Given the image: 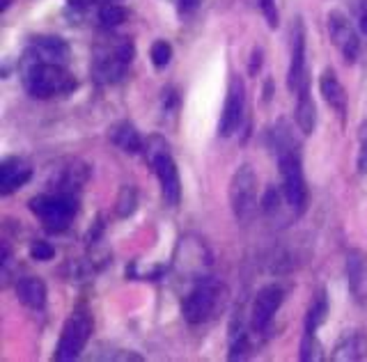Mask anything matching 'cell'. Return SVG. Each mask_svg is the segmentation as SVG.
<instances>
[{
    "instance_id": "obj_8",
    "label": "cell",
    "mask_w": 367,
    "mask_h": 362,
    "mask_svg": "<svg viewBox=\"0 0 367 362\" xmlns=\"http://www.w3.org/2000/svg\"><path fill=\"white\" fill-rule=\"evenodd\" d=\"M90 337H92V319L86 312L71 314L60 332V341H58V349H55L53 358L60 362L76 360L83 354V349L88 346Z\"/></svg>"
},
{
    "instance_id": "obj_23",
    "label": "cell",
    "mask_w": 367,
    "mask_h": 362,
    "mask_svg": "<svg viewBox=\"0 0 367 362\" xmlns=\"http://www.w3.org/2000/svg\"><path fill=\"white\" fill-rule=\"evenodd\" d=\"M298 358L303 362H317V360H324V346L322 341L317 339L315 332H305L303 339H301V349H298Z\"/></svg>"
},
{
    "instance_id": "obj_33",
    "label": "cell",
    "mask_w": 367,
    "mask_h": 362,
    "mask_svg": "<svg viewBox=\"0 0 367 362\" xmlns=\"http://www.w3.org/2000/svg\"><path fill=\"white\" fill-rule=\"evenodd\" d=\"M260 64H262V51H255L252 53V62H250V74H257Z\"/></svg>"
},
{
    "instance_id": "obj_3",
    "label": "cell",
    "mask_w": 367,
    "mask_h": 362,
    "mask_svg": "<svg viewBox=\"0 0 367 362\" xmlns=\"http://www.w3.org/2000/svg\"><path fill=\"white\" fill-rule=\"evenodd\" d=\"M228 305V289L225 284L214 278H202L195 287L188 291V296L182 303V314L188 323L200 326L209 323L225 310Z\"/></svg>"
},
{
    "instance_id": "obj_30",
    "label": "cell",
    "mask_w": 367,
    "mask_h": 362,
    "mask_svg": "<svg viewBox=\"0 0 367 362\" xmlns=\"http://www.w3.org/2000/svg\"><path fill=\"white\" fill-rule=\"evenodd\" d=\"M200 5V0H180V12L182 14H191Z\"/></svg>"
},
{
    "instance_id": "obj_16",
    "label": "cell",
    "mask_w": 367,
    "mask_h": 362,
    "mask_svg": "<svg viewBox=\"0 0 367 362\" xmlns=\"http://www.w3.org/2000/svg\"><path fill=\"white\" fill-rule=\"evenodd\" d=\"M367 358V335L361 330L346 332V335L337 341L331 360L335 362H356V360H365Z\"/></svg>"
},
{
    "instance_id": "obj_10",
    "label": "cell",
    "mask_w": 367,
    "mask_h": 362,
    "mask_svg": "<svg viewBox=\"0 0 367 362\" xmlns=\"http://www.w3.org/2000/svg\"><path fill=\"white\" fill-rule=\"evenodd\" d=\"M326 23H328V37H331V42L335 44V49L342 53V58L349 64L356 62V58H359L361 53V40L349 18H346L340 9H333V12L328 14Z\"/></svg>"
},
{
    "instance_id": "obj_5",
    "label": "cell",
    "mask_w": 367,
    "mask_h": 362,
    "mask_svg": "<svg viewBox=\"0 0 367 362\" xmlns=\"http://www.w3.org/2000/svg\"><path fill=\"white\" fill-rule=\"evenodd\" d=\"M28 206L49 232H64L78 211V202L74 193H58V190L46 195H35Z\"/></svg>"
},
{
    "instance_id": "obj_34",
    "label": "cell",
    "mask_w": 367,
    "mask_h": 362,
    "mask_svg": "<svg viewBox=\"0 0 367 362\" xmlns=\"http://www.w3.org/2000/svg\"><path fill=\"white\" fill-rule=\"evenodd\" d=\"M7 5H9V0H3V5H0V9H3V12H5V9H7Z\"/></svg>"
},
{
    "instance_id": "obj_18",
    "label": "cell",
    "mask_w": 367,
    "mask_h": 362,
    "mask_svg": "<svg viewBox=\"0 0 367 362\" xmlns=\"http://www.w3.org/2000/svg\"><path fill=\"white\" fill-rule=\"evenodd\" d=\"M108 138L115 147H120L127 154H138V151L145 149V142L140 138L138 129L131 122H115L108 129Z\"/></svg>"
},
{
    "instance_id": "obj_12",
    "label": "cell",
    "mask_w": 367,
    "mask_h": 362,
    "mask_svg": "<svg viewBox=\"0 0 367 362\" xmlns=\"http://www.w3.org/2000/svg\"><path fill=\"white\" fill-rule=\"evenodd\" d=\"M308 81L305 76V28L303 18H296L291 28V53L287 69V88L289 92H298V88Z\"/></svg>"
},
{
    "instance_id": "obj_25",
    "label": "cell",
    "mask_w": 367,
    "mask_h": 362,
    "mask_svg": "<svg viewBox=\"0 0 367 362\" xmlns=\"http://www.w3.org/2000/svg\"><path fill=\"white\" fill-rule=\"evenodd\" d=\"M149 58H152V64L156 66V69H163V66L170 64V60H173V46H170V42L156 40L152 44V49H149Z\"/></svg>"
},
{
    "instance_id": "obj_29",
    "label": "cell",
    "mask_w": 367,
    "mask_h": 362,
    "mask_svg": "<svg viewBox=\"0 0 367 362\" xmlns=\"http://www.w3.org/2000/svg\"><path fill=\"white\" fill-rule=\"evenodd\" d=\"M278 202H280V193L276 188H269L264 199H262V209H264L267 214H274V211H278V206H280Z\"/></svg>"
},
{
    "instance_id": "obj_17",
    "label": "cell",
    "mask_w": 367,
    "mask_h": 362,
    "mask_svg": "<svg viewBox=\"0 0 367 362\" xmlns=\"http://www.w3.org/2000/svg\"><path fill=\"white\" fill-rule=\"evenodd\" d=\"M319 92H322V97L328 106L340 112V115H344L346 112V92H344L340 78H337V74L331 69V66L324 69L322 76H319Z\"/></svg>"
},
{
    "instance_id": "obj_14",
    "label": "cell",
    "mask_w": 367,
    "mask_h": 362,
    "mask_svg": "<svg viewBox=\"0 0 367 362\" xmlns=\"http://www.w3.org/2000/svg\"><path fill=\"white\" fill-rule=\"evenodd\" d=\"M33 177V168L18 156H7L0 163V195H12Z\"/></svg>"
},
{
    "instance_id": "obj_13",
    "label": "cell",
    "mask_w": 367,
    "mask_h": 362,
    "mask_svg": "<svg viewBox=\"0 0 367 362\" xmlns=\"http://www.w3.org/2000/svg\"><path fill=\"white\" fill-rule=\"evenodd\" d=\"M346 282L354 300L359 305H367V252L354 247L346 255Z\"/></svg>"
},
{
    "instance_id": "obj_7",
    "label": "cell",
    "mask_w": 367,
    "mask_h": 362,
    "mask_svg": "<svg viewBox=\"0 0 367 362\" xmlns=\"http://www.w3.org/2000/svg\"><path fill=\"white\" fill-rule=\"evenodd\" d=\"M230 206L237 221H250L257 211V175L248 163L239 165L230 179Z\"/></svg>"
},
{
    "instance_id": "obj_21",
    "label": "cell",
    "mask_w": 367,
    "mask_h": 362,
    "mask_svg": "<svg viewBox=\"0 0 367 362\" xmlns=\"http://www.w3.org/2000/svg\"><path fill=\"white\" fill-rule=\"evenodd\" d=\"M328 319V298L326 291L322 289L317 293V298L313 300L305 317V332H317L319 326H324V321Z\"/></svg>"
},
{
    "instance_id": "obj_6",
    "label": "cell",
    "mask_w": 367,
    "mask_h": 362,
    "mask_svg": "<svg viewBox=\"0 0 367 362\" xmlns=\"http://www.w3.org/2000/svg\"><path fill=\"white\" fill-rule=\"evenodd\" d=\"M136 49L131 40H117L108 44L106 49H99L94 55L92 62V78L101 83V85H110V83H120L127 76V69L131 60H134Z\"/></svg>"
},
{
    "instance_id": "obj_20",
    "label": "cell",
    "mask_w": 367,
    "mask_h": 362,
    "mask_svg": "<svg viewBox=\"0 0 367 362\" xmlns=\"http://www.w3.org/2000/svg\"><path fill=\"white\" fill-rule=\"evenodd\" d=\"M16 298L21 300L25 308L30 310H42L46 305V284L44 280L28 275L16 282Z\"/></svg>"
},
{
    "instance_id": "obj_1",
    "label": "cell",
    "mask_w": 367,
    "mask_h": 362,
    "mask_svg": "<svg viewBox=\"0 0 367 362\" xmlns=\"http://www.w3.org/2000/svg\"><path fill=\"white\" fill-rule=\"evenodd\" d=\"M271 140H274V151L278 156L282 195H285L287 204L301 216L308 206V186L303 177V160H301V145L298 140L291 138L285 122L271 131Z\"/></svg>"
},
{
    "instance_id": "obj_11",
    "label": "cell",
    "mask_w": 367,
    "mask_h": 362,
    "mask_svg": "<svg viewBox=\"0 0 367 362\" xmlns=\"http://www.w3.org/2000/svg\"><path fill=\"white\" fill-rule=\"evenodd\" d=\"M282 300H285V291H282L280 284H267L257 291L255 300H252L250 308V326L255 332L267 330L271 319L276 317V312L280 310Z\"/></svg>"
},
{
    "instance_id": "obj_9",
    "label": "cell",
    "mask_w": 367,
    "mask_h": 362,
    "mask_svg": "<svg viewBox=\"0 0 367 362\" xmlns=\"http://www.w3.org/2000/svg\"><path fill=\"white\" fill-rule=\"evenodd\" d=\"M243 110H246V85L239 74L230 76L228 94H225V106L219 119V136L230 138L239 131L243 122Z\"/></svg>"
},
{
    "instance_id": "obj_27",
    "label": "cell",
    "mask_w": 367,
    "mask_h": 362,
    "mask_svg": "<svg viewBox=\"0 0 367 362\" xmlns=\"http://www.w3.org/2000/svg\"><path fill=\"white\" fill-rule=\"evenodd\" d=\"M30 257L37 262H49L55 257V247L49 241H33L30 245Z\"/></svg>"
},
{
    "instance_id": "obj_32",
    "label": "cell",
    "mask_w": 367,
    "mask_h": 362,
    "mask_svg": "<svg viewBox=\"0 0 367 362\" xmlns=\"http://www.w3.org/2000/svg\"><path fill=\"white\" fill-rule=\"evenodd\" d=\"M359 28H361V33H363V35H367V0H365V5H363V9H361Z\"/></svg>"
},
{
    "instance_id": "obj_19",
    "label": "cell",
    "mask_w": 367,
    "mask_h": 362,
    "mask_svg": "<svg viewBox=\"0 0 367 362\" xmlns=\"http://www.w3.org/2000/svg\"><path fill=\"white\" fill-rule=\"evenodd\" d=\"M298 103H296V127L301 129L303 136H310L317 129V106L315 99L310 94V83L305 81L298 88Z\"/></svg>"
},
{
    "instance_id": "obj_4",
    "label": "cell",
    "mask_w": 367,
    "mask_h": 362,
    "mask_svg": "<svg viewBox=\"0 0 367 362\" xmlns=\"http://www.w3.org/2000/svg\"><path fill=\"white\" fill-rule=\"evenodd\" d=\"M145 154L149 165L154 168V173L158 177V184H161V195L165 199L168 206H177L182 197V181H180V170L170 154V147L168 142L158 136H152L145 142Z\"/></svg>"
},
{
    "instance_id": "obj_24",
    "label": "cell",
    "mask_w": 367,
    "mask_h": 362,
    "mask_svg": "<svg viewBox=\"0 0 367 362\" xmlns=\"http://www.w3.org/2000/svg\"><path fill=\"white\" fill-rule=\"evenodd\" d=\"M99 21L106 28H117L127 21V9L117 3H103L99 7Z\"/></svg>"
},
{
    "instance_id": "obj_22",
    "label": "cell",
    "mask_w": 367,
    "mask_h": 362,
    "mask_svg": "<svg viewBox=\"0 0 367 362\" xmlns=\"http://www.w3.org/2000/svg\"><path fill=\"white\" fill-rule=\"evenodd\" d=\"M136 209H138V190L136 186L124 184L120 188L117 199H115V214L120 218H129L136 214Z\"/></svg>"
},
{
    "instance_id": "obj_31",
    "label": "cell",
    "mask_w": 367,
    "mask_h": 362,
    "mask_svg": "<svg viewBox=\"0 0 367 362\" xmlns=\"http://www.w3.org/2000/svg\"><path fill=\"white\" fill-rule=\"evenodd\" d=\"M94 3H97V0H67V5L74 7V9H88Z\"/></svg>"
},
{
    "instance_id": "obj_15",
    "label": "cell",
    "mask_w": 367,
    "mask_h": 362,
    "mask_svg": "<svg viewBox=\"0 0 367 362\" xmlns=\"http://www.w3.org/2000/svg\"><path fill=\"white\" fill-rule=\"evenodd\" d=\"M25 53H30L37 60L53 64H67L69 60V46L60 37H35Z\"/></svg>"
},
{
    "instance_id": "obj_26",
    "label": "cell",
    "mask_w": 367,
    "mask_h": 362,
    "mask_svg": "<svg viewBox=\"0 0 367 362\" xmlns=\"http://www.w3.org/2000/svg\"><path fill=\"white\" fill-rule=\"evenodd\" d=\"M356 165H359V175H367V122H363L359 129V160H356Z\"/></svg>"
},
{
    "instance_id": "obj_28",
    "label": "cell",
    "mask_w": 367,
    "mask_h": 362,
    "mask_svg": "<svg viewBox=\"0 0 367 362\" xmlns=\"http://www.w3.org/2000/svg\"><path fill=\"white\" fill-rule=\"evenodd\" d=\"M257 3H260V9H262V14H264V18H267L269 28H278L280 16H278L276 0H257Z\"/></svg>"
},
{
    "instance_id": "obj_2",
    "label": "cell",
    "mask_w": 367,
    "mask_h": 362,
    "mask_svg": "<svg viewBox=\"0 0 367 362\" xmlns=\"http://www.w3.org/2000/svg\"><path fill=\"white\" fill-rule=\"evenodd\" d=\"M21 81L25 92L35 99H51L55 94L76 90V78L64 69V64L37 60L30 53H25L21 60Z\"/></svg>"
}]
</instances>
